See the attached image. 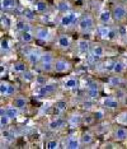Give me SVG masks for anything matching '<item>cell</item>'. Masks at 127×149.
Masks as SVG:
<instances>
[{
    "label": "cell",
    "instance_id": "cell-14",
    "mask_svg": "<svg viewBox=\"0 0 127 149\" xmlns=\"http://www.w3.org/2000/svg\"><path fill=\"white\" fill-rule=\"evenodd\" d=\"M113 140L115 141H125L127 140V127H125V125L123 126H118L116 127L115 130H113Z\"/></svg>",
    "mask_w": 127,
    "mask_h": 149
},
{
    "label": "cell",
    "instance_id": "cell-24",
    "mask_svg": "<svg viewBox=\"0 0 127 149\" xmlns=\"http://www.w3.org/2000/svg\"><path fill=\"white\" fill-rule=\"evenodd\" d=\"M17 6H18V1H17V0H1V10L3 12L14 10Z\"/></svg>",
    "mask_w": 127,
    "mask_h": 149
},
{
    "label": "cell",
    "instance_id": "cell-16",
    "mask_svg": "<svg viewBox=\"0 0 127 149\" xmlns=\"http://www.w3.org/2000/svg\"><path fill=\"white\" fill-rule=\"evenodd\" d=\"M79 86H80V82H79L78 78H75V77L66 78V79L64 80V83H62V88L65 91H74Z\"/></svg>",
    "mask_w": 127,
    "mask_h": 149
},
{
    "label": "cell",
    "instance_id": "cell-2",
    "mask_svg": "<svg viewBox=\"0 0 127 149\" xmlns=\"http://www.w3.org/2000/svg\"><path fill=\"white\" fill-rule=\"evenodd\" d=\"M78 29L81 33H89L95 28V22L93 15L90 14H83L78 21Z\"/></svg>",
    "mask_w": 127,
    "mask_h": 149
},
{
    "label": "cell",
    "instance_id": "cell-19",
    "mask_svg": "<svg viewBox=\"0 0 127 149\" xmlns=\"http://www.w3.org/2000/svg\"><path fill=\"white\" fill-rule=\"evenodd\" d=\"M76 47H78L79 54H81V56H85V55H88V54L90 52L92 45H90V42L86 41V40H79Z\"/></svg>",
    "mask_w": 127,
    "mask_h": 149
},
{
    "label": "cell",
    "instance_id": "cell-35",
    "mask_svg": "<svg viewBox=\"0 0 127 149\" xmlns=\"http://www.w3.org/2000/svg\"><path fill=\"white\" fill-rule=\"evenodd\" d=\"M12 121L13 120L6 113H1V115H0V127H1V129L8 127L9 125L12 124Z\"/></svg>",
    "mask_w": 127,
    "mask_h": 149
},
{
    "label": "cell",
    "instance_id": "cell-13",
    "mask_svg": "<svg viewBox=\"0 0 127 149\" xmlns=\"http://www.w3.org/2000/svg\"><path fill=\"white\" fill-rule=\"evenodd\" d=\"M14 93H15V87L12 86L10 83L1 80V83H0V94H1V97H10Z\"/></svg>",
    "mask_w": 127,
    "mask_h": 149
},
{
    "label": "cell",
    "instance_id": "cell-7",
    "mask_svg": "<svg viewBox=\"0 0 127 149\" xmlns=\"http://www.w3.org/2000/svg\"><path fill=\"white\" fill-rule=\"evenodd\" d=\"M33 33H35L36 40L42 42H48L52 38V32L48 27H37V28H35Z\"/></svg>",
    "mask_w": 127,
    "mask_h": 149
},
{
    "label": "cell",
    "instance_id": "cell-9",
    "mask_svg": "<svg viewBox=\"0 0 127 149\" xmlns=\"http://www.w3.org/2000/svg\"><path fill=\"white\" fill-rule=\"evenodd\" d=\"M41 56H42V52L36 49L29 50V51H27V54H26L27 63H28L29 65H39V63H41Z\"/></svg>",
    "mask_w": 127,
    "mask_h": 149
},
{
    "label": "cell",
    "instance_id": "cell-34",
    "mask_svg": "<svg viewBox=\"0 0 127 149\" xmlns=\"http://www.w3.org/2000/svg\"><path fill=\"white\" fill-rule=\"evenodd\" d=\"M55 56H53L52 52L50 51H46V52H42V56H41V63L39 64H43V63H55Z\"/></svg>",
    "mask_w": 127,
    "mask_h": 149
},
{
    "label": "cell",
    "instance_id": "cell-30",
    "mask_svg": "<svg viewBox=\"0 0 127 149\" xmlns=\"http://www.w3.org/2000/svg\"><path fill=\"white\" fill-rule=\"evenodd\" d=\"M46 10H48V4L46 1L37 0V1L35 3V12H37V13H46Z\"/></svg>",
    "mask_w": 127,
    "mask_h": 149
},
{
    "label": "cell",
    "instance_id": "cell-11",
    "mask_svg": "<svg viewBox=\"0 0 127 149\" xmlns=\"http://www.w3.org/2000/svg\"><path fill=\"white\" fill-rule=\"evenodd\" d=\"M57 47L60 50H69L72 45V38L71 36L66 35V33H62L57 37Z\"/></svg>",
    "mask_w": 127,
    "mask_h": 149
},
{
    "label": "cell",
    "instance_id": "cell-42",
    "mask_svg": "<svg viewBox=\"0 0 127 149\" xmlns=\"http://www.w3.org/2000/svg\"><path fill=\"white\" fill-rule=\"evenodd\" d=\"M46 148L47 149H57L60 148V143L56 139H52V140H48L47 143H46Z\"/></svg>",
    "mask_w": 127,
    "mask_h": 149
},
{
    "label": "cell",
    "instance_id": "cell-3",
    "mask_svg": "<svg viewBox=\"0 0 127 149\" xmlns=\"http://www.w3.org/2000/svg\"><path fill=\"white\" fill-rule=\"evenodd\" d=\"M98 35L103 40H107V41H113V40H116L118 36V31H117V28H113L111 26H104V24H101L98 27Z\"/></svg>",
    "mask_w": 127,
    "mask_h": 149
},
{
    "label": "cell",
    "instance_id": "cell-33",
    "mask_svg": "<svg viewBox=\"0 0 127 149\" xmlns=\"http://www.w3.org/2000/svg\"><path fill=\"white\" fill-rule=\"evenodd\" d=\"M109 86L111 87H118L121 86L123 83V79L121 78V75H116V74H113V75L109 77V80H108Z\"/></svg>",
    "mask_w": 127,
    "mask_h": 149
},
{
    "label": "cell",
    "instance_id": "cell-43",
    "mask_svg": "<svg viewBox=\"0 0 127 149\" xmlns=\"http://www.w3.org/2000/svg\"><path fill=\"white\" fill-rule=\"evenodd\" d=\"M117 31H118L119 37H125V38H127V26L119 24L118 27H117Z\"/></svg>",
    "mask_w": 127,
    "mask_h": 149
},
{
    "label": "cell",
    "instance_id": "cell-31",
    "mask_svg": "<svg viewBox=\"0 0 127 149\" xmlns=\"http://www.w3.org/2000/svg\"><path fill=\"white\" fill-rule=\"evenodd\" d=\"M57 10L60 12V13H68V12H70L71 10V6H70V4L68 1H66V0H61V1H59L57 3Z\"/></svg>",
    "mask_w": 127,
    "mask_h": 149
},
{
    "label": "cell",
    "instance_id": "cell-26",
    "mask_svg": "<svg viewBox=\"0 0 127 149\" xmlns=\"http://www.w3.org/2000/svg\"><path fill=\"white\" fill-rule=\"evenodd\" d=\"M13 104L22 111V110H24V108L27 107V104H28V100H27L24 96H17V97H14Z\"/></svg>",
    "mask_w": 127,
    "mask_h": 149
},
{
    "label": "cell",
    "instance_id": "cell-41",
    "mask_svg": "<svg viewBox=\"0 0 127 149\" xmlns=\"http://www.w3.org/2000/svg\"><path fill=\"white\" fill-rule=\"evenodd\" d=\"M39 68L43 73H53V63H43L39 64Z\"/></svg>",
    "mask_w": 127,
    "mask_h": 149
},
{
    "label": "cell",
    "instance_id": "cell-5",
    "mask_svg": "<svg viewBox=\"0 0 127 149\" xmlns=\"http://www.w3.org/2000/svg\"><path fill=\"white\" fill-rule=\"evenodd\" d=\"M106 55V49L104 46H102L101 43H94L92 45V49H90L89 52V59L92 60L93 63H98L101 59H103Z\"/></svg>",
    "mask_w": 127,
    "mask_h": 149
},
{
    "label": "cell",
    "instance_id": "cell-10",
    "mask_svg": "<svg viewBox=\"0 0 127 149\" xmlns=\"http://www.w3.org/2000/svg\"><path fill=\"white\" fill-rule=\"evenodd\" d=\"M66 124H68V120H66V118L57 116L56 118H53V120H51L48 123V130L55 133V131H59V130H61V129H64L66 126Z\"/></svg>",
    "mask_w": 127,
    "mask_h": 149
},
{
    "label": "cell",
    "instance_id": "cell-4",
    "mask_svg": "<svg viewBox=\"0 0 127 149\" xmlns=\"http://www.w3.org/2000/svg\"><path fill=\"white\" fill-rule=\"evenodd\" d=\"M111 10H112V15H113L115 22L122 23L123 21H126V18H127V8H126L125 4H122V3H116V4H113Z\"/></svg>",
    "mask_w": 127,
    "mask_h": 149
},
{
    "label": "cell",
    "instance_id": "cell-39",
    "mask_svg": "<svg viewBox=\"0 0 127 149\" xmlns=\"http://www.w3.org/2000/svg\"><path fill=\"white\" fill-rule=\"evenodd\" d=\"M1 26H3V28H5V29H9L13 26V22H12V19L9 18L8 14L1 15Z\"/></svg>",
    "mask_w": 127,
    "mask_h": 149
},
{
    "label": "cell",
    "instance_id": "cell-37",
    "mask_svg": "<svg viewBox=\"0 0 127 149\" xmlns=\"http://www.w3.org/2000/svg\"><path fill=\"white\" fill-rule=\"evenodd\" d=\"M36 13L37 12H33L31 9H24L23 10V18L27 19L28 22H33L36 21Z\"/></svg>",
    "mask_w": 127,
    "mask_h": 149
},
{
    "label": "cell",
    "instance_id": "cell-15",
    "mask_svg": "<svg viewBox=\"0 0 127 149\" xmlns=\"http://www.w3.org/2000/svg\"><path fill=\"white\" fill-rule=\"evenodd\" d=\"M64 148H68V149H79V148H81L80 138H78L76 135H70V136L66 139L65 144H64Z\"/></svg>",
    "mask_w": 127,
    "mask_h": 149
},
{
    "label": "cell",
    "instance_id": "cell-17",
    "mask_svg": "<svg viewBox=\"0 0 127 149\" xmlns=\"http://www.w3.org/2000/svg\"><path fill=\"white\" fill-rule=\"evenodd\" d=\"M66 120H68V125H70L71 127H78V126H80V125L84 123V118H83V116L79 112L71 113L68 118H66Z\"/></svg>",
    "mask_w": 127,
    "mask_h": 149
},
{
    "label": "cell",
    "instance_id": "cell-8",
    "mask_svg": "<svg viewBox=\"0 0 127 149\" xmlns=\"http://www.w3.org/2000/svg\"><path fill=\"white\" fill-rule=\"evenodd\" d=\"M71 63L65 59H56L55 63H53V73H57V74H64V73H68L71 70Z\"/></svg>",
    "mask_w": 127,
    "mask_h": 149
},
{
    "label": "cell",
    "instance_id": "cell-48",
    "mask_svg": "<svg viewBox=\"0 0 127 149\" xmlns=\"http://www.w3.org/2000/svg\"><path fill=\"white\" fill-rule=\"evenodd\" d=\"M126 1H127V0H126Z\"/></svg>",
    "mask_w": 127,
    "mask_h": 149
},
{
    "label": "cell",
    "instance_id": "cell-6",
    "mask_svg": "<svg viewBox=\"0 0 127 149\" xmlns=\"http://www.w3.org/2000/svg\"><path fill=\"white\" fill-rule=\"evenodd\" d=\"M57 89V84L51 83V84H42V86H38V88L35 91V96L37 97H47L51 96L53 92H56Z\"/></svg>",
    "mask_w": 127,
    "mask_h": 149
},
{
    "label": "cell",
    "instance_id": "cell-22",
    "mask_svg": "<svg viewBox=\"0 0 127 149\" xmlns=\"http://www.w3.org/2000/svg\"><path fill=\"white\" fill-rule=\"evenodd\" d=\"M12 70L14 73H17V74H22L24 73V72H27L28 70V63H24V61H17V63H14L12 65Z\"/></svg>",
    "mask_w": 127,
    "mask_h": 149
},
{
    "label": "cell",
    "instance_id": "cell-20",
    "mask_svg": "<svg viewBox=\"0 0 127 149\" xmlns=\"http://www.w3.org/2000/svg\"><path fill=\"white\" fill-rule=\"evenodd\" d=\"M53 108V112H55L57 116H60V115H62L64 112H66V110H68V102L66 101H56L55 104L52 106Z\"/></svg>",
    "mask_w": 127,
    "mask_h": 149
},
{
    "label": "cell",
    "instance_id": "cell-1",
    "mask_svg": "<svg viewBox=\"0 0 127 149\" xmlns=\"http://www.w3.org/2000/svg\"><path fill=\"white\" fill-rule=\"evenodd\" d=\"M79 13L78 12H74V10H70L68 13H64L61 14L59 19V24L60 27L62 28H70V27L78 24V21H79Z\"/></svg>",
    "mask_w": 127,
    "mask_h": 149
},
{
    "label": "cell",
    "instance_id": "cell-25",
    "mask_svg": "<svg viewBox=\"0 0 127 149\" xmlns=\"http://www.w3.org/2000/svg\"><path fill=\"white\" fill-rule=\"evenodd\" d=\"M113 64H115L113 60H106V61L98 64L97 68H98V70H101V72H103V73H112Z\"/></svg>",
    "mask_w": 127,
    "mask_h": 149
},
{
    "label": "cell",
    "instance_id": "cell-47",
    "mask_svg": "<svg viewBox=\"0 0 127 149\" xmlns=\"http://www.w3.org/2000/svg\"><path fill=\"white\" fill-rule=\"evenodd\" d=\"M32 1H36V0H32Z\"/></svg>",
    "mask_w": 127,
    "mask_h": 149
},
{
    "label": "cell",
    "instance_id": "cell-27",
    "mask_svg": "<svg viewBox=\"0 0 127 149\" xmlns=\"http://www.w3.org/2000/svg\"><path fill=\"white\" fill-rule=\"evenodd\" d=\"M19 37H21V41H22L23 43H26V45H28V43H32V42H33V40L36 38V37H35V33L31 32V31L21 32Z\"/></svg>",
    "mask_w": 127,
    "mask_h": 149
},
{
    "label": "cell",
    "instance_id": "cell-21",
    "mask_svg": "<svg viewBox=\"0 0 127 149\" xmlns=\"http://www.w3.org/2000/svg\"><path fill=\"white\" fill-rule=\"evenodd\" d=\"M15 29L18 31L19 33L21 32H24V31H31V24H29V22L27 21V19L22 18V19H18V21L15 22Z\"/></svg>",
    "mask_w": 127,
    "mask_h": 149
},
{
    "label": "cell",
    "instance_id": "cell-12",
    "mask_svg": "<svg viewBox=\"0 0 127 149\" xmlns=\"http://www.w3.org/2000/svg\"><path fill=\"white\" fill-rule=\"evenodd\" d=\"M98 22L101 24H104V26H111L115 19H113V15H112V10H108V9H104L99 13L98 15Z\"/></svg>",
    "mask_w": 127,
    "mask_h": 149
},
{
    "label": "cell",
    "instance_id": "cell-28",
    "mask_svg": "<svg viewBox=\"0 0 127 149\" xmlns=\"http://www.w3.org/2000/svg\"><path fill=\"white\" fill-rule=\"evenodd\" d=\"M5 112H6V115H8L9 117L12 118V120H15V118H18L19 113H21V110L17 108L14 104H10V106L5 107Z\"/></svg>",
    "mask_w": 127,
    "mask_h": 149
},
{
    "label": "cell",
    "instance_id": "cell-45",
    "mask_svg": "<svg viewBox=\"0 0 127 149\" xmlns=\"http://www.w3.org/2000/svg\"><path fill=\"white\" fill-rule=\"evenodd\" d=\"M94 118L95 120H103V118H104V111L97 110L94 112Z\"/></svg>",
    "mask_w": 127,
    "mask_h": 149
},
{
    "label": "cell",
    "instance_id": "cell-40",
    "mask_svg": "<svg viewBox=\"0 0 127 149\" xmlns=\"http://www.w3.org/2000/svg\"><path fill=\"white\" fill-rule=\"evenodd\" d=\"M0 49H1V54H6L10 50V43H9L8 38H1V42H0Z\"/></svg>",
    "mask_w": 127,
    "mask_h": 149
},
{
    "label": "cell",
    "instance_id": "cell-18",
    "mask_svg": "<svg viewBox=\"0 0 127 149\" xmlns=\"http://www.w3.org/2000/svg\"><path fill=\"white\" fill-rule=\"evenodd\" d=\"M102 106L103 107H106V108H118L119 107V101L117 100L116 97H111V96H108V97H104V98H102Z\"/></svg>",
    "mask_w": 127,
    "mask_h": 149
},
{
    "label": "cell",
    "instance_id": "cell-29",
    "mask_svg": "<svg viewBox=\"0 0 127 149\" xmlns=\"http://www.w3.org/2000/svg\"><path fill=\"white\" fill-rule=\"evenodd\" d=\"M80 141H81V145H90L93 144V141H94V135L92 133H89V131H86L80 136Z\"/></svg>",
    "mask_w": 127,
    "mask_h": 149
},
{
    "label": "cell",
    "instance_id": "cell-36",
    "mask_svg": "<svg viewBox=\"0 0 127 149\" xmlns=\"http://www.w3.org/2000/svg\"><path fill=\"white\" fill-rule=\"evenodd\" d=\"M36 74L32 72V70H27V72H24L22 74V79L24 80V82H27V83H31V82H33V80H36Z\"/></svg>",
    "mask_w": 127,
    "mask_h": 149
},
{
    "label": "cell",
    "instance_id": "cell-44",
    "mask_svg": "<svg viewBox=\"0 0 127 149\" xmlns=\"http://www.w3.org/2000/svg\"><path fill=\"white\" fill-rule=\"evenodd\" d=\"M1 138L3 139H5V140H12V133L8 130V127H5V129H1Z\"/></svg>",
    "mask_w": 127,
    "mask_h": 149
},
{
    "label": "cell",
    "instance_id": "cell-32",
    "mask_svg": "<svg viewBox=\"0 0 127 149\" xmlns=\"http://www.w3.org/2000/svg\"><path fill=\"white\" fill-rule=\"evenodd\" d=\"M99 94H101L99 88H88L86 89V97L89 100H97V98H99Z\"/></svg>",
    "mask_w": 127,
    "mask_h": 149
},
{
    "label": "cell",
    "instance_id": "cell-46",
    "mask_svg": "<svg viewBox=\"0 0 127 149\" xmlns=\"http://www.w3.org/2000/svg\"><path fill=\"white\" fill-rule=\"evenodd\" d=\"M42 84H46V78L42 75H37L36 77V86H42Z\"/></svg>",
    "mask_w": 127,
    "mask_h": 149
},
{
    "label": "cell",
    "instance_id": "cell-38",
    "mask_svg": "<svg viewBox=\"0 0 127 149\" xmlns=\"http://www.w3.org/2000/svg\"><path fill=\"white\" fill-rule=\"evenodd\" d=\"M116 123L119 124V125H125V126H127V111H122V112H119L117 115Z\"/></svg>",
    "mask_w": 127,
    "mask_h": 149
},
{
    "label": "cell",
    "instance_id": "cell-23",
    "mask_svg": "<svg viewBox=\"0 0 127 149\" xmlns=\"http://www.w3.org/2000/svg\"><path fill=\"white\" fill-rule=\"evenodd\" d=\"M126 72V64L122 61V60H117L113 64V69H112V74H116V75H122L123 73Z\"/></svg>",
    "mask_w": 127,
    "mask_h": 149
}]
</instances>
